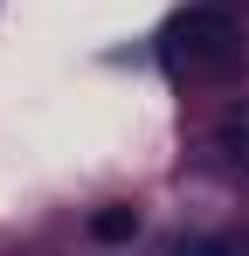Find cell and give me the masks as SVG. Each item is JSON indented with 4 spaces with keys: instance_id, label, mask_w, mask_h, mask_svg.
Here are the masks:
<instances>
[{
    "instance_id": "277c9868",
    "label": "cell",
    "mask_w": 249,
    "mask_h": 256,
    "mask_svg": "<svg viewBox=\"0 0 249 256\" xmlns=\"http://www.w3.org/2000/svg\"><path fill=\"white\" fill-rule=\"evenodd\" d=\"M166 256H249V242H236V236H180Z\"/></svg>"
},
{
    "instance_id": "3957f363",
    "label": "cell",
    "mask_w": 249,
    "mask_h": 256,
    "mask_svg": "<svg viewBox=\"0 0 249 256\" xmlns=\"http://www.w3.org/2000/svg\"><path fill=\"white\" fill-rule=\"evenodd\" d=\"M214 146H222L228 160H249V104L222 111V125H214Z\"/></svg>"
},
{
    "instance_id": "7a4b0ae2",
    "label": "cell",
    "mask_w": 249,
    "mask_h": 256,
    "mask_svg": "<svg viewBox=\"0 0 249 256\" xmlns=\"http://www.w3.org/2000/svg\"><path fill=\"white\" fill-rule=\"evenodd\" d=\"M132 236H138V208L132 201H104L90 214V242H132Z\"/></svg>"
},
{
    "instance_id": "6da1fadb",
    "label": "cell",
    "mask_w": 249,
    "mask_h": 256,
    "mask_svg": "<svg viewBox=\"0 0 249 256\" xmlns=\"http://www.w3.org/2000/svg\"><path fill=\"white\" fill-rule=\"evenodd\" d=\"M236 42H242L236 0H187V7L160 28V62L173 76H201V70H214Z\"/></svg>"
}]
</instances>
